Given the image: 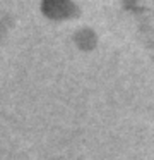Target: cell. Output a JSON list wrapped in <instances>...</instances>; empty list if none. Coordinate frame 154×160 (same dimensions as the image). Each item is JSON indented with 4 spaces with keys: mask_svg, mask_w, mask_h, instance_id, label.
Listing matches in <instances>:
<instances>
[{
    "mask_svg": "<svg viewBox=\"0 0 154 160\" xmlns=\"http://www.w3.org/2000/svg\"><path fill=\"white\" fill-rule=\"evenodd\" d=\"M75 45L81 50H84V52H89V50H92L98 45V35H96L91 28L79 29V31L75 33Z\"/></svg>",
    "mask_w": 154,
    "mask_h": 160,
    "instance_id": "obj_2",
    "label": "cell"
},
{
    "mask_svg": "<svg viewBox=\"0 0 154 160\" xmlns=\"http://www.w3.org/2000/svg\"><path fill=\"white\" fill-rule=\"evenodd\" d=\"M75 11V5L72 0H44V12L51 18H70Z\"/></svg>",
    "mask_w": 154,
    "mask_h": 160,
    "instance_id": "obj_1",
    "label": "cell"
}]
</instances>
